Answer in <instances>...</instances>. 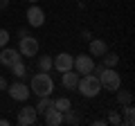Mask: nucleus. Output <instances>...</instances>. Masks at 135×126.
<instances>
[{
    "label": "nucleus",
    "instance_id": "obj_1",
    "mask_svg": "<svg viewBox=\"0 0 135 126\" xmlns=\"http://www.w3.org/2000/svg\"><path fill=\"white\" fill-rule=\"evenodd\" d=\"M29 90H32V95H36V97H50L54 92V81H52V77H50V72L38 70V74L32 77Z\"/></svg>",
    "mask_w": 135,
    "mask_h": 126
},
{
    "label": "nucleus",
    "instance_id": "obj_2",
    "mask_svg": "<svg viewBox=\"0 0 135 126\" xmlns=\"http://www.w3.org/2000/svg\"><path fill=\"white\" fill-rule=\"evenodd\" d=\"M77 90H79V95H81V97H88V99L97 97V95L101 92L99 77H97V74H92V72L81 74V77H79V83H77Z\"/></svg>",
    "mask_w": 135,
    "mask_h": 126
},
{
    "label": "nucleus",
    "instance_id": "obj_3",
    "mask_svg": "<svg viewBox=\"0 0 135 126\" xmlns=\"http://www.w3.org/2000/svg\"><path fill=\"white\" fill-rule=\"evenodd\" d=\"M97 77H99L101 88H106L108 92H115V90L122 88V74L117 72L115 68H101Z\"/></svg>",
    "mask_w": 135,
    "mask_h": 126
},
{
    "label": "nucleus",
    "instance_id": "obj_4",
    "mask_svg": "<svg viewBox=\"0 0 135 126\" xmlns=\"http://www.w3.org/2000/svg\"><path fill=\"white\" fill-rule=\"evenodd\" d=\"M38 50H41V45H38V38H34V36H23V38L18 41V52H20V56L23 59H29V56H36L38 54Z\"/></svg>",
    "mask_w": 135,
    "mask_h": 126
},
{
    "label": "nucleus",
    "instance_id": "obj_5",
    "mask_svg": "<svg viewBox=\"0 0 135 126\" xmlns=\"http://www.w3.org/2000/svg\"><path fill=\"white\" fill-rule=\"evenodd\" d=\"M7 92H9V97L14 99V101H27L29 95H32L29 86H27V83H23V81L9 83V86H7Z\"/></svg>",
    "mask_w": 135,
    "mask_h": 126
},
{
    "label": "nucleus",
    "instance_id": "obj_6",
    "mask_svg": "<svg viewBox=\"0 0 135 126\" xmlns=\"http://www.w3.org/2000/svg\"><path fill=\"white\" fill-rule=\"evenodd\" d=\"M92 68H95V59H92L90 54H77V56H74L72 70L77 74H88V72H92Z\"/></svg>",
    "mask_w": 135,
    "mask_h": 126
},
{
    "label": "nucleus",
    "instance_id": "obj_7",
    "mask_svg": "<svg viewBox=\"0 0 135 126\" xmlns=\"http://www.w3.org/2000/svg\"><path fill=\"white\" fill-rule=\"evenodd\" d=\"M27 25L29 27H43L45 25V11L38 5H29L27 9Z\"/></svg>",
    "mask_w": 135,
    "mask_h": 126
},
{
    "label": "nucleus",
    "instance_id": "obj_8",
    "mask_svg": "<svg viewBox=\"0 0 135 126\" xmlns=\"http://www.w3.org/2000/svg\"><path fill=\"white\" fill-rule=\"evenodd\" d=\"M72 65H74V56H72V54H68V52H61V54H56V56L52 59V68L59 70V72L72 70Z\"/></svg>",
    "mask_w": 135,
    "mask_h": 126
},
{
    "label": "nucleus",
    "instance_id": "obj_9",
    "mask_svg": "<svg viewBox=\"0 0 135 126\" xmlns=\"http://www.w3.org/2000/svg\"><path fill=\"white\" fill-rule=\"evenodd\" d=\"M20 52H18V47H2L0 50V63H2V65H5V68H11V65H14L16 61H20Z\"/></svg>",
    "mask_w": 135,
    "mask_h": 126
},
{
    "label": "nucleus",
    "instance_id": "obj_10",
    "mask_svg": "<svg viewBox=\"0 0 135 126\" xmlns=\"http://www.w3.org/2000/svg\"><path fill=\"white\" fill-rule=\"evenodd\" d=\"M36 108H32V106H23L18 110V117H16V122H18L20 126H32V124H36Z\"/></svg>",
    "mask_w": 135,
    "mask_h": 126
},
{
    "label": "nucleus",
    "instance_id": "obj_11",
    "mask_svg": "<svg viewBox=\"0 0 135 126\" xmlns=\"http://www.w3.org/2000/svg\"><path fill=\"white\" fill-rule=\"evenodd\" d=\"M79 77H81V74H77L74 70H65V72H61V83H63V88H65V90H77Z\"/></svg>",
    "mask_w": 135,
    "mask_h": 126
},
{
    "label": "nucleus",
    "instance_id": "obj_12",
    "mask_svg": "<svg viewBox=\"0 0 135 126\" xmlns=\"http://www.w3.org/2000/svg\"><path fill=\"white\" fill-rule=\"evenodd\" d=\"M43 115H45V124H47V126H61V124H63V113L56 110L54 106L47 108Z\"/></svg>",
    "mask_w": 135,
    "mask_h": 126
},
{
    "label": "nucleus",
    "instance_id": "obj_13",
    "mask_svg": "<svg viewBox=\"0 0 135 126\" xmlns=\"http://www.w3.org/2000/svg\"><path fill=\"white\" fill-rule=\"evenodd\" d=\"M88 50H90V56H104V54L108 52V45H106L104 38H92Z\"/></svg>",
    "mask_w": 135,
    "mask_h": 126
},
{
    "label": "nucleus",
    "instance_id": "obj_14",
    "mask_svg": "<svg viewBox=\"0 0 135 126\" xmlns=\"http://www.w3.org/2000/svg\"><path fill=\"white\" fill-rule=\"evenodd\" d=\"M122 110H124V122H122V124L133 126V124H135V108L131 106V104H124V106H122Z\"/></svg>",
    "mask_w": 135,
    "mask_h": 126
},
{
    "label": "nucleus",
    "instance_id": "obj_15",
    "mask_svg": "<svg viewBox=\"0 0 135 126\" xmlns=\"http://www.w3.org/2000/svg\"><path fill=\"white\" fill-rule=\"evenodd\" d=\"M52 106L56 108V110L65 113V110H70V108H72V101H70L68 97H56V99H52Z\"/></svg>",
    "mask_w": 135,
    "mask_h": 126
},
{
    "label": "nucleus",
    "instance_id": "obj_16",
    "mask_svg": "<svg viewBox=\"0 0 135 126\" xmlns=\"http://www.w3.org/2000/svg\"><path fill=\"white\" fill-rule=\"evenodd\" d=\"M11 72H14L18 79H25V77H27V65L23 63V59H20V61H16L14 65H11Z\"/></svg>",
    "mask_w": 135,
    "mask_h": 126
},
{
    "label": "nucleus",
    "instance_id": "obj_17",
    "mask_svg": "<svg viewBox=\"0 0 135 126\" xmlns=\"http://www.w3.org/2000/svg\"><path fill=\"white\" fill-rule=\"evenodd\" d=\"M101 59H104V68H115L117 63H119V56L115 52H106Z\"/></svg>",
    "mask_w": 135,
    "mask_h": 126
},
{
    "label": "nucleus",
    "instance_id": "obj_18",
    "mask_svg": "<svg viewBox=\"0 0 135 126\" xmlns=\"http://www.w3.org/2000/svg\"><path fill=\"white\" fill-rule=\"evenodd\" d=\"M36 113H45L47 108H52V97H38V104H36Z\"/></svg>",
    "mask_w": 135,
    "mask_h": 126
},
{
    "label": "nucleus",
    "instance_id": "obj_19",
    "mask_svg": "<svg viewBox=\"0 0 135 126\" xmlns=\"http://www.w3.org/2000/svg\"><path fill=\"white\" fill-rule=\"evenodd\" d=\"M38 70H43V72H50V70H52V56H50V54L38 56Z\"/></svg>",
    "mask_w": 135,
    "mask_h": 126
},
{
    "label": "nucleus",
    "instance_id": "obj_20",
    "mask_svg": "<svg viewBox=\"0 0 135 126\" xmlns=\"http://www.w3.org/2000/svg\"><path fill=\"white\" fill-rule=\"evenodd\" d=\"M117 92V101H119L122 104V106H124V104H131V101H133V95H131V92H126V90H115Z\"/></svg>",
    "mask_w": 135,
    "mask_h": 126
},
{
    "label": "nucleus",
    "instance_id": "obj_21",
    "mask_svg": "<svg viewBox=\"0 0 135 126\" xmlns=\"http://www.w3.org/2000/svg\"><path fill=\"white\" fill-rule=\"evenodd\" d=\"M63 122H68V124H77V122H79V117L74 115V113H72V108H70V110H65V113H63Z\"/></svg>",
    "mask_w": 135,
    "mask_h": 126
},
{
    "label": "nucleus",
    "instance_id": "obj_22",
    "mask_svg": "<svg viewBox=\"0 0 135 126\" xmlns=\"http://www.w3.org/2000/svg\"><path fill=\"white\" fill-rule=\"evenodd\" d=\"M7 43H9V32H7V29H2V27H0V50L5 47Z\"/></svg>",
    "mask_w": 135,
    "mask_h": 126
},
{
    "label": "nucleus",
    "instance_id": "obj_23",
    "mask_svg": "<svg viewBox=\"0 0 135 126\" xmlns=\"http://www.w3.org/2000/svg\"><path fill=\"white\" fill-rule=\"evenodd\" d=\"M108 124L119 126V124H122V115H117V113H110V115H108Z\"/></svg>",
    "mask_w": 135,
    "mask_h": 126
},
{
    "label": "nucleus",
    "instance_id": "obj_24",
    "mask_svg": "<svg viewBox=\"0 0 135 126\" xmlns=\"http://www.w3.org/2000/svg\"><path fill=\"white\" fill-rule=\"evenodd\" d=\"M7 86H9V83H7V79L0 74V90H7Z\"/></svg>",
    "mask_w": 135,
    "mask_h": 126
},
{
    "label": "nucleus",
    "instance_id": "obj_25",
    "mask_svg": "<svg viewBox=\"0 0 135 126\" xmlns=\"http://www.w3.org/2000/svg\"><path fill=\"white\" fill-rule=\"evenodd\" d=\"M23 36H27V29H25V27L18 29V38H23Z\"/></svg>",
    "mask_w": 135,
    "mask_h": 126
},
{
    "label": "nucleus",
    "instance_id": "obj_26",
    "mask_svg": "<svg viewBox=\"0 0 135 126\" xmlns=\"http://www.w3.org/2000/svg\"><path fill=\"white\" fill-rule=\"evenodd\" d=\"M9 2H11V0H0V9H5V7L9 5Z\"/></svg>",
    "mask_w": 135,
    "mask_h": 126
},
{
    "label": "nucleus",
    "instance_id": "obj_27",
    "mask_svg": "<svg viewBox=\"0 0 135 126\" xmlns=\"http://www.w3.org/2000/svg\"><path fill=\"white\" fill-rule=\"evenodd\" d=\"M0 126H9V119H0Z\"/></svg>",
    "mask_w": 135,
    "mask_h": 126
},
{
    "label": "nucleus",
    "instance_id": "obj_28",
    "mask_svg": "<svg viewBox=\"0 0 135 126\" xmlns=\"http://www.w3.org/2000/svg\"><path fill=\"white\" fill-rule=\"evenodd\" d=\"M27 2H38V0H27Z\"/></svg>",
    "mask_w": 135,
    "mask_h": 126
}]
</instances>
